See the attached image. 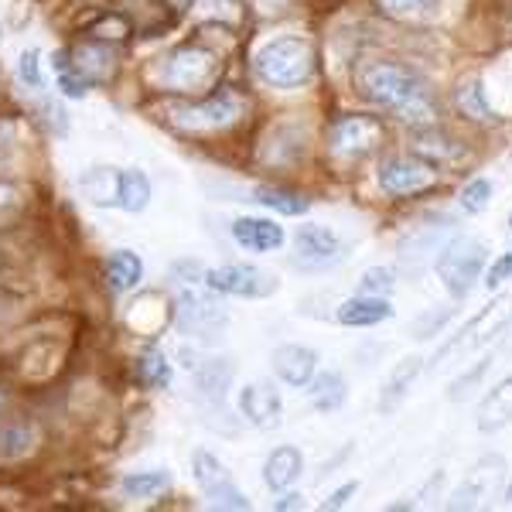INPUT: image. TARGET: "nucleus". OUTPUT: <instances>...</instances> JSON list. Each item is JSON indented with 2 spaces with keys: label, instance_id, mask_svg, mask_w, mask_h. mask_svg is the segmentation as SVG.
Returning a JSON list of instances; mask_svg holds the SVG:
<instances>
[{
  "label": "nucleus",
  "instance_id": "f257e3e1",
  "mask_svg": "<svg viewBox=\"0 0 512 512\" xmlns=\"http://www.w3.org/2000/svg\"><path fill=\"white\" fill-rule=\"evenodd\" d=\"M355 86L369 103H376L379 110L393 113L410 127H434L441 117L431 86L400 62H362L355 72Z\"/></svg>",
  "mask_w": 512,
  "mask_h": 512
},
{
  "label": "nucleus",
  "instance_id": "f03ea898",
  "mask_svg": "<svg viewBox=\"0 0 512 512\" xmlns=\"http://www.w3.org/2000/svg\"><path fill=\"white\" fill-rule=\"evenodd\" d=\"M256 76L274 89H297L315 72V52L304 38H274L256 52Z\"/></svg>",
  "mask_w": 512,
  "mask_h": 512
},
{
  "label": "nucleus",
  "instance_id": "7ed1b4c3",
  "mask_svg": "<svg viewBox=\"0 0 512 512\" xmlns=\"http://www.w3.org/2000/svg\"><path fill=\"white\" fill-rule=\"evenodd\" d=\"M509 325H512V294L492 297V301L485 304L478 315L468 318L465 325H461L458 332H454L448 342H444L441 349L434 352L431 362H434V366H444L451 355H468V352H475V349H485V345H492Z\"/></svg>",
  "mask_w": 512,
  "mask_h": 512
},
{
  "label": "nucleus",
  "instance_id": "20e7f679",
  "mask_svg": "<svg viewBox=\"0 0 512 512\" xmlns=\"http://www.w3.org/2000/svg\"><path fill=\"white\" fill-rule=\"evenodd\" d=\"M485 260H489V250H485L482 239L454 236L448 246H441V256H437V277H441L444 291L454 301H465L472 294L478 274H482Z\"/></svg>",
  "mask_w": 512,
  "mask_h": 512
},
{
  "label": "nucleus",
  "instance_id": "39448f33",
  "mask_svg": "<svg viewBox=\"0 0 512 512\" xmlns=\"http://www.w3.org/2000/svg\"><path fill=\"white\" fill-rule=\"evenodd\" d=\"M219 72V62L212 52L198 45H185L168 52L164 59L154 65V79H158L161 89H171V93H198L205 89Z\"/></svg>",
  "mask_w": 512,
  "mask_h": 512
},
{
  "label": "nucleus",
  "instance_id": "423d86ee",
  "mask_svg": "<svg viewBox=\"0 0 512 512\" xmlns=\"http://www.w3.org/2000/svg\"><path fill=\"white\" fill-rule=\"evenodd\" d=\"M229 325V311L205 291L178 294V328L181 335L195 338L202 345H216Z\"/></svg>",
  "mask_w": 512,
  "mask_h": 512
},
{
  "label": "nucleus",
  "instance_id": "0eeeda50",
  "mask_svg": "<svg viewBox=\"0 0 512 512\" xmlns=\"http://www.w3.org/2000/svg\"><path fill=\"white\" fill-rule=\"evenodd\" d=\"M205 284L219 294L229 297H250V301H260V297L277 294L280 280L263 267H253V263H222V267L205 270Z\"/></svg>",
  "mask_w": 512,
  "mask_h": 512
},
{
  "label": "nucleus",
  "instance_id": "6e6552de",
  "mask_svg": "<svg viewBox=\"0 0 512 512\" xmlns=\"http://www.w3.org/2000/svg\"><path fill=\"white\" fill-rule=\"evenodd\" d=\"M192 475L198 482V489L205 492V499H212L219 509H250V495L236 485V478L229 475V468L222 465L216 454L209 451H195L192 454Z\"/></svg>",
  "mask_w": 512,
  "mask_h": 512
},
{
  "label": "nucleus",
  "instance_id": "1a4fd4ad",
  "mask_svg": "<svg viewBox=\"0 0 512 512\" xmlns=\"http://www.w3.org/2000/svg\"><path fill=\"white\" fill-rule=\"evenodd\" d=\"M506 472L509 468H506V458H502V454H485V458H478L465 472V478H461L458 489L451 492L448 509H478L485 499H492V495L502 489Z\"/></svg>",
  "mask_w": 512,
  "mask_h": 512
},
{
  "label": "nucleus",
  "instance_id": "9d476101",
  "mask_svg": "<svg viewBox=\"0 0 512 512\" xmlns=\"http://www.w3.org/2000/svg\"><path fill=\"white\" fill-rule=\"evenodd\" d=\"M437 185V168L431 161H424L420 154H400V158L383 161L379 168V188L386 195L407 198V195H424Z\"/></svg>",
  "mask_w": 512,
  "mask_h": 512
},
{
  "label": "nucleus",
  "instance_id": "9b49d317",
  "mask_svg": "<svg viewBox=\"0 0 512 512\" xmlns=\"http://www.w3.org/2000/svg\"><path fill=\"white\" fill-rule=\"evenodd\" d=\"M243 117V99H239L233 89H222V93L209 96L205 103L195 106H175L171 110V120L178 123L181 130H222L233 127V123Z\"/></svg>",
  "mask_w": 512,
  "mask_h": 512
},
{
  "label": "nucleus",
  "instance_id": "f8f14e48",
  "mask_svg": "<svg viewBox=\"0 0 512 512\" xmlns=\"http://www.w3.org/2000/svg\"><path fill=\"white\" fill-rule=\"evenodd\" d=\"M345 260V243L328 226H301L294 236V267L328 270Z\"/></svg>",
  "mask_w": 512,
  "mask_h": 512
},
{
  "label": "nucleus",
  "instance_id": "ddd939ff",
  "mask_svg": "<svg viewBox=\"0 0 512 512\" xmlns=\"http://www.w3.org/2000/svg\"><path fill=\"white\" fill-rule=\"evenodd\" d=\"M379 140H383V123L373 117H345L332 127V151L338 158H366L379 147Z\"/></svg>",
  "mask_w": 512,
  "mask_h": 512
},
{
  "label": "nucleus",
  "instance_id": "4468645a",
  "mask_svg": "<svg viewBox=\"0 0 512 512\" xmlns=\"http://www.w3.org/2000/svg\"><path fill=\"white\" fill-rule=\"evenodd\" d=\"M239 410L260 431H274L280 427V417H284V403H280V393L270 383H250L239 390Z\"/></svg>",
  "mask_w": 512,
  "mask_h": 512
},
{
  "label": "nucleus",
  "instance_id": "2eb2a0df",
  "mask_svg": "<svg viewBox=\"0 0 512 512\" xmlns=\"http://www.w3.org/2000/svg\"><path fill=\"white\" fill-rule=\"evenodd\" d=\"M270 362H274V373L280 383L294 386V390H304L311 383V376L318 373V352L308 349V345H280L270 355Z\"/></svg>",
  "mask_w": 512,
  "mask_h": 512
},
{
  "label": "nucleus",
  "instance_id": "dca6fc26",
  "mask_svg": "<svg viewBox=\"0 0 512 512\" xmlns=\"http://www.w3.org/2000/svg\"><path fill=\"white\" fill-rule=\"evenodd\" d=\"M335 318H338V325H345V328H373L379 321L393 318V304L379 294H359L338 304Z\"/></svg>",
  "mask_w": 512,
  "mask_h": 512
},
{
  "label": "nucleus",
  "instance_id": "f3484780",
  "mask_svg": "<svg viewBox=\"0 0 512 512\" xmlns=\"http://www.w3.org/2000/svg\"><path fill=\"white\" fill-rule=\"evenodd\" d=\"M233 239L250 253H270V250H280L287 236H284V226H277L274 219L243 216L233 222Z\"/></svg>",
  "mask_w": 512,
  "mask_h": 512
},
{
  "label": "nucleus",
  "instance_id": "a211bd4d",
  "mask_svg": "<svg viewBox=\"0 0 512 512\" xmlns=\"http://www.w3.org/2000/svg\"><path fill=\"white\" fill-rule=\"evenodd\" d=\"M512 424V376L502 383H495L485 400L478 403V431L482 434H499Z\"/></svg>",
  "mask_w": 512,
  "mask_h": 512
},
{
  "label": "nucleus",
  "instance_id": "6ab92c4d",
  "mask_svg": "<svg viewBox=\"0 0 512 512\" xmlns=\"http://www.w3.org/2000/svg\"><path fill=\"white\" fill-rule=\"evenodd\" d=\"M304 472V454L294 444H280L267 454V465H263V482L274 492H287Z\"/></svg>",
  "mask_w": 512,
  "mask_h": 512
},
{
  "label": "nucleus",
  "instance_id": "aec40b11",
  "mask_svg": "<svg viewBox=\"0 0 512 512\" xmlns=\"http://www.w3.org/2000/svg\"><path fill=\"white\" fill-rule=\"evenodd\" d=\"M420 369H424V362H420L417 355H407V359L396 362L383 383V393H379V410L393 414V410L407 400V393H410V386H414V379L420 376Z\"/></svg>",
  "mask_w": 512,
  "mask_h": 512
},
{
  "label": "nucleus",
  "instance_id": "412c9836",
  "mask_svg": "<svg viewBox=\"0 0 512 512\" xmlns=\"http://www.w3.org/2000/svg\"><path fill=\"white\" fill-rule=\"evenodd\" d=\"M65 59H72L69 69H76L82 79L89 82H106L113 76V69H117V59H113V52L106 45H96V41H86V45H79L72 55H65Z\"/></svg>",
  "mask_w": 512,
  "mask_h": 512
},
{
  "label": "nucleus",
  "instance_id": "4be33fe9",
  "mask_svg": "<svg viewBox=\"0 0 512 512\" xmlns=\"http://www.w3.org/2000/svg\"><path fill=\"white\" fill-rule=\"evenodd\" d=\"M308 393H311V407L321 410V414H335L345 403V396H349V383H345V376L338 369H325V373L311 376Z\"/></svg>",
  "mask_w": 512,
  "mask_h": 512
},
{
  "label": "nucleus",
  "instance_id": "5701e85b",
  "mask_svg": "<svg viewBox=\"0 0 512 512\" xmlns=\"http://www.w3.org/2000/svg\"><path fill=\"white\" fill-rule=\"evenodd\" d=\"M185 366L195 369L198 390L222 403V396H226L229 383H233V362H229V359H205V362H185Z\"/></svg>",
  "mask_w": 512,
  "mask_h": 512
},
{
  "label": "nucleus",
  "instance_id": "b1692460",
  "mask_svg": "<svg viewBox=\"0 0 512 512\" xmlns=\"http://www.w3.org/2000/svg\"><path fill=\"white\" fill-rule=\"evenodd\" d=\"M79 188L89 202L96 205H117L120 202V171L117 168H89L79 178Z\"/></svg>",
  "mask_w": 512,
  "mask_h": 512
},
{
  "label": "nucleus",
  "instance_id": "393cba45",
  "mask_svg": "<svg viewBox=\"0 0 512 512\" xmlns=\"http://www.w3.org/2000/svg\"><path fill=\"white\" fill-rule=\"evenodd\" d=\"M253 198L260 205H267L270 212H277V216H304L311 209V202L301 192H291V188H280V185H260Z\"/></svg>",
  "mask_w": 512,
  "mask_h": 512
},
{
  "label": "nucleus",
  "instance_id": "a878e982",
  "mask_svg": "<svg viewBox=\"0 0 512 512\" xmlns=\"http://www.w3.org/2000/svg\"><path fill=\"white\" fill-rule=\"evenodd\" d=\"M171 475L164 468H147V472H127L120 482V492L127 499H154V495L168 492Z\"/></svg>",
  "mask_w": 512,
  "mask_h": 512
},
{
  "label": "nucleus",
  "instance_id": "bb28decb",
  "mask_svg": "<svg viewBox=\"0 0 512 512\" xmlns=\"http://www.w3.org/2000/svg\"><path fill=\"white\" fill-rule=\"evenodd\" d=\"M454 106H458L461 117L468 120H478V123H492L495 113L489 110V99H485V89L478 79H468L454 89Z\"/></svg>",
  "mask_w": 512,
  "mask_h": 512
},
{
  "label": "nucleus",
  "instance_id": "cd10ccee",
  "mask_svg": "<svg viewBox=\"0 0 512 512\" xmlns=\"http://www.w3.org/2000/svg\"><path fill=\"white\" fill-rule=\"evenodd\" d=\"M106 277H110L113 291H130V287H137L140 277H144V263H140L137 253L117 250L110 256V263H106Z\"/></svg>",
  "mask_w": 512,
  "mask_h": 512
},
{
  "label": "nucleus",
  "instance_id": "c85d7f7f",
  "mask_svg": "<svg viewBox=\"0 0 512 512\" xmlns=\"http://www.w3.org/2000/svg\"><path fill=\"white\" fill-rule=\"evenodd\" d=\"M147 202H151V181H147L144 171L130 168L120 171V209L123 212H144Z\"/></svg>",
  "mask_w": 512,
  "mask_h": 512
},
{
  "label": "nucleus",
  "instance_id": "c756f323",
  "mask_svg": "<svg viewBox=\"0 0 512 512\" xmlns=\"http://www.w3.org/2000/svg\"><path fill=\"white\" fill-rule=\"evenodd\" d=\"M38 441V431L31 424H4L0 427V461L24 458Z\"/></svg>",
  "mask_w": 512,
  "mask_h": 512
},
{
  "label": "nucleus",
  "instance_id": "7c9ffc66",
  "mask_svg": "<svg viewBox=\"0 0 512 512\" xmlns=\"http://www.w3.org/2000/svg\"><path fill=\"white\" fill-rule=\"evenodd\" d=\"M390 18L400 21H431L441 14L444 0H376Z\"/></svg>",
  "mask_w": 512,
  "mask_h": 512
},
{
  "label": "nucleus",
  "instance_id": "2f4dec72",
  "mask_svg": "<svg viewBox=\"0 0 512 512\" xmlns=\"http://www.w3.org/2000/svg\"><path fill=\"white\" fill-rule=\"evenodd\" d=\"M461 209L468 212V216H482L485 209H489L492 202V181L489 178H472L465 188H461Z\"/></svg>",
  "mask_w": 512,
  "mask_h": 512
},
{
  "label": "nucleus",
  "instance_id": "473e14b6",
  "mask_svg": "<svg viewBox=\"0 0 512 512\" xmlns=\"http://www.w3.org/2000/svg\"><path fill=\"white\" fill-rule=\"evenodd\" d=\"M137 373L147 386H168L171 383V366H168V359H164V352H158V349L140 355Z\"/></svg>",
  "mask_w": 512,
  "mask_h": 512
},
{
  "label": "nucleus",
  "instance_id": "72a5a7b5",
  "mask_svg": "<svg viewBox=\"0 0 512 512\" xmlns=\"http://www.w3.org/2000/svg\"><path fill=\"white\" fill-rule=\"evenodd\" d=\"M454 318V308H441V311H427V315H420L417 321H414V338H431V335H437L441 332L444 325Z\"/></svg>",
  "mask_w": 512,
  "mask_h": 512
},
{
  "label": "nucleus",
  "instance_id": "f704fd0d",
  "mask_svg": "<svg viewBox=\"0 0 512 512\" xmlns=\"http://www.w3.org/2000/svg\"><path fill=\"white\" fill-rule=\"evenodd\" d=\"M393 270L390 267H373V270H366V274H362V294H390L393 291Z\"/></svg>",
  "mask_w": 512,
  "mask_h": 512
},
{
  "label": "nucleus",
  "instance_id": "c9c22d12",
  "mask_svg": "<svg viewBox=\"0 0 512 512\" xmlns=\"http://www.w3.org/2000/svg\"><path fill=\"white\" fill-rule=\"evenodd\" d=\"M18 76H21L24 86L41 89V52L38 48H28V52L18 59Z\"/></svg>",
  "mask_w": 512,
  "mask_h": 512
},
{
  "label": "nucleus",
  "instance_id": "e433bc0d",
  "mask_svg": "<svg viewBox=\"0 0 512 512\" xmlns=\"http://www.w3.org/2000/svg\"><path fill=\"white\" fill-rule=\"evenodd\" d=\"M492 366H495V352H492V355H485V359L478 362V366H475V369H472V373H468V376L454 379V386H451V400H461V396H465L468 390H472V386H475L478 379H482L485 373H489Z\"/></svg>",
  "mask_w": 512,
  "mask_h": 512
},
{
  "label": "nucleus",
  "instance_id": "4c0bfd02",
  "mask_svg": "<svg viewBox=\"0 0 512 512\" xmlns=\"http://www.w3.org/2000/svg\"><path fill=\"white\" fill-rule=\"evenodd\" d=\"M509 277H512V250H509V253H502V256H495L492 267L485 270V280H482V284L489 287V291H499V287L506 284Z\"/></svg>",
  "mask_w": 512,
  "mask_h": 512
},
{
  "label": "nucleus",
  "instance_id": "58836bf2",
  "mask_svg": "<svg viewBox=\"0 0 512 512\" xmlns=\"http://www.w3.org/2000/svg\"><path fill=\"white\" fill-rule=\"evenodd\" d=\"M355 492H359V482H345L342 489H335V492H332V499L325 502V509H342Z\"/></svg>",
  "mask_w": 512,
  "mask_h": 512
},
{
  "label": "nucleus",
  "instance_id": "ea45409f",
  "mask_svg": "<svg viewBox=\"0 0 512 512\" xmlns=\"http://www.w3.org/2000/svg\"><path fill=\"white\" fill-rule=\"evenodd\" d=\"M11 205H18V192L11 185H0V212L11 209Z\"/></svg>",
  "mask_w": 512,
  "mask_h": 512
},
{
  "label": "nucleus",
  "instance_id": "a19ab883",
  "mask_svg": "<svg viewBox=\"0 0 512 512\" xmlns=\"http://www.w3.org/2000/svg\"><path fill=\"white\" fill-rule=\"evenodd\" d=\"M301 506H304L301 495H284V499L277 502V509H301Z\"/></svg>",
  "mask_w": 512,
  "mask_h": 512
},
{
  "label": "nucleus",
  "instance_id": "79ce46f5",
  "mask_svg": "<svg viewBox=\"0 0 512 512\" xmlns=\"http://www.w3.org/2000/svg\"><path fill=\"white\" fill-rule=\"evenodd\" d=\"M502 495H506V502H512V475H509V482H506V492H502Z\"/></svg>",
  "mask_w": 512,
  "mask_h": 512
},
{
  "label": "nucleus",
  "instance_id": "37998d69",
  "mask_svg": "<svg viewBox=\"0 0 512 512\" xmlns=\"http://www.w3.org/2000/svg\"><path fill=\"white\" fill-rule=\"evenodd\" d=\"M171 4H175V7H185V4H192V0H171Z\"/></svg>",
  "mask_w": 512,
  "mask_h": 512
},
{
  "label": "nucleus",
  "instance_id": "c03bdc74",
  "mask_svg": "<svg viewBox=\"0 0 512 512\" xmlns=\"http://www.w3.org/2000/svg\"><path fill=\"white\" fill-rule=\"evenodd\" d=\"M4 315H7V304H4V301H0V321H4Z\"/></svg>",
  "mask_w": 512,
  "mask_h": 512
},
{
  "label": "nucleus",
  "instance_id": "a18cd8bd",
  "mask_svg": "<svg viewBox=\"0 0 512 512\" xmlns=\"http://www.w3.org/2000/svg\"><path fill=\"white\" fill-rule=\"evenodd\" d=\"M0 407H4V390H0Z\"/></svg>",
  "mask_w": 512,
  "mask_h": 512
},
{
  "label": "nucleus",
  "instance_id": "49530a36",
  "mask_svg": "<svg viewBox=\"0 0 512 512\" xmlns=\"http://www.w3.org/2000/svg\"><path fill=\"white\" fill-rule=\"evenodd\" d=\"M509 229H512V212H509Z\"/></svg>",
  "mask_w": 512,
  "mask_h": 512
}]
</instances>
